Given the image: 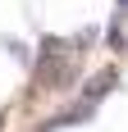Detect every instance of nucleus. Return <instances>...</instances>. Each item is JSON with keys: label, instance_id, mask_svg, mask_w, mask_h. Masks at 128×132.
Segmentation results:
<instances>
[{"label": "nucleus", "instance_id": "2", "mask_svg": "<svg viewBox=\"0 0 128 132\" xmlns=\"http://www.w3.org/2000/svg\"><path fill=\"white\" fill-rule=\"evenodd\" d=\"M124 46H128V37H124V27L115 23V27H110V50H124Z\"/></svg>", "mask_w": 128, "mask_h": 132}, {"label": "nucleus", "instance_id": "1", "mask_svg": "<svg viewBox=\"0 0 128 132\" xmlns=\"http://www.w3.org/2000/svg\"><path fill=\"white\" fill-rule=\"evenodd\" d=\"M115 82H119V73H115V68H105V73H96V78L87 82V105H96V100H101V96L110 91Z\"/></svg>", "mask_w": 128, "mask_h": 132}, {"label": "nucleus", "instance_id": "3", "mask_svg": "<svg viewBox=\"0 0 128 132\" xmlns=\"http://www.w3.org/2000/svg\"><path fill=\"white\" fill-rule=\"evenodd\" d=\"M0 128H5V114H0Z\"/></svg>", "mask_w": 128, "mask_h": 132}]
</instances>
